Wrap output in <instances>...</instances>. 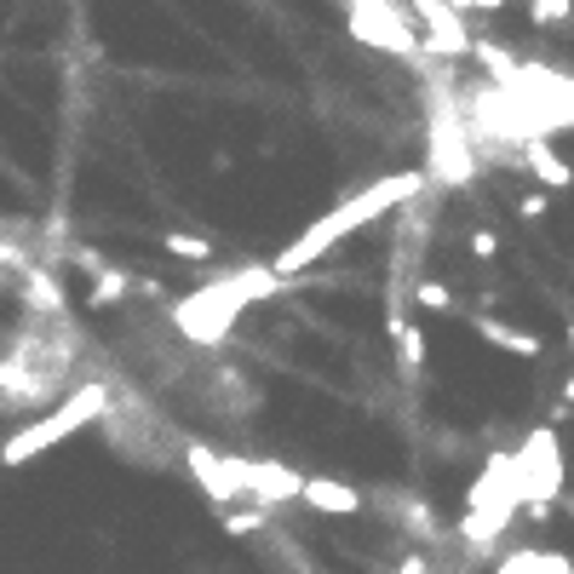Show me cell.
Segmentation results:
<instances>
[{"label": "cell", "mask_w": 574, "mask_h": 574, "mask_svg": "<svg viewBox=\"0 0 574 574\" xmlns=\"http://www.w3.org/2000/svg\"><path fill=\"white\" fill-rule=\"evenodd\" d=\"M396 345H402V367H409V374H420V367H425V328L414 322H396Z\"/></svg>", "instance_id": "cell-12"}, {"label": "cell", "mask_w": 574, "mask_h": 574, "mask_svg": "<svg viewBox=\"0 0 574 574\" xmlns=\"http://www.w3.org/2000/svg\"><path fill=\"white\" fill-rule=\"evenodd\" d=\"M264 523H270L264 505H253V512H224V528H230V534H253V528H264Z\"/></svg>", "instance_id": "cell-16"}, {"label": "cell", "mask_w": 574, "mask_h": 574, "mask_svg": "<svg viewBox=\"0 0 574 574\" xmlns=\"http://www.w3.org/2000/svg\"><path fill=\"white\" fill-rule=\"evenodd\" d=\"M184 465H190V477L208 489V500L213 505H235V500H248L242 494V483L230 477V460L224 454H213L208 443H184Z\"/></svg>", "instance_id": "cell-8"}, {"label": "cell", "mask_w": 574, "mask_h": 574, "mask_svg": "<svg viewBox=\"0 0 574 574\" xmlns=\"http://www.w3.org/2000/svg\"><path fill=\"white\" fill-rule=\"evenodd\" d=\"M224 460H230V477L242 483V494L253 505H264V512L293 505L299 494H305V477H299L293 465H282V460H242V454H224Z\"/></svg>", "instance_id": "cell-5"}, {"label": "cell", "mask_w": 574, "mask_h": 574, "mask_svg": "<svg viewBox=\"0 0 574 574\" xmlns=\"http://www.w3.org/2000/svg\"><path fill=\"white\" fill-rule=\"evenodd\" d=\"M528 563V574H574V557L568 552H517Z\"/></svg>", "instance_id": "cell-13"}, {"label": "cell", "mask_w": 574, "mask_h": 574, "mask_svg": "<svg viewBox=\"0 0 574 574\" xmlns=\"http://www.w3.org/2000/svg\"><path fill=\"white\" fill-rule=\"evenodd\" d=\"M523 161H528V173L540 179V190H574V167H568L546 139H528V144H523Z\"/></svg>", "instance_id": "cell-10"}, {"label": "cell", "mask_w": 574, "mask_h": 574, "mask_svg": "<svg viewBox=\"0 0 574 574\" xmlns=\"http://www.w3.org/2000/svg\"><path fill=\"white\" fill-rule=\"evenodd\" d=\"M431 184V173H391V179H380V184H367V190H356L351 201H340L333 213H322L305 235H293V242L276 253V276H299L305 264H316L322 253H333L345 242V235H356L362 224H374V219H385L391 208H402V201H414L420 190Z\"/></svg>", "instance_id": "cell-1"}, {"label": "cell", "mask_w": 574, "mask_h": 574, "mask_svg": "<svg viewBox=\"0 0 574 574\" xmlns=\"http://www.w3.org/2000/svg\"><path fill=\"white\" fill-rule=\"evenodd\" d=\"M414 299H420L425 311H449V305H454V293H449L443 282H420V288H414Z\"/></svg>", "instance_id": "cell-17"}, {"label": "cell", "mask_w": 574, "mask_h": 574, "mask_svg": "<svg viewBox=\"0 0 574 574\" xmlns=\"http://www.w3.org/2000/svg\"><path fill=\"white\" fill-rule=\"evenodd\" d=\"M517 483H523V505L528 517H552L557 500H563V443L552 425H540L523 454H517Z\"/></svg>", "instance_id": "cell-4"}, {"label": "cell", "mask_w": 574, "mask_h": 574, "mask_svg": "<svg viewBox=\"0 0 574 574\" xmlns=\"http://www.w3.org/2000/svg\"><path fill=\"white\" fill-rule=\"evenodd\" d=\"M351 29H356V41L385 47V52H396V58H409V52H420V47H425V41L414 36V29L396 18L391 0H351Z\"/></svg>", "instance_id": "cell-6"}, {"label": "cell", "mask_w": 574, "mask_h": 574, "mask_svg": "<svg viewBox=\"0 0 574 574\" xmlns=\"http://www.w3.org/2000/svg\"><path fill=\"white\" fill-rule=\"evenodd\" d=\"M568 345H574V316H568Z\"/></svg>", "instance_id": "cell-22"}, {"label": "cell", "mask_w": 574, "mask_h": 574, "mask_svg": "<svg viewBox=\"0 0 574 574\" xmlns=\"http://www.w3.org/2000/svg\"><path fill=\"white\" fill-rule=\"evenodd\" d=\"M311 505V512H322V517H351V512H362V494L351 489V483H333V477H305V494H299Z\"/></svg>", "instance_id": "cell-9"}, {"label": "cell", "mask_w": 574, "mask_h": 574, "mask_svg": "<svg viewBox=\"0 0 574 574\" xmlns=\"http://www.w3.org/2000/svg\"><path fill=\"white\" fill-rule=\"evenodd\" d=\"M471 248H477V259H494V235L477 230V235H471Z\"/></svg>", "instance_id": "cell-20"}, {"label": "cell", "mask_w": 574, "mask_h": 574, "mask_svg": "<svg viewBox=\"0 0 574 574\" xmlns=\"http://www.w3.org/2000/svg\"><path fill=\"white\" fill-rule=\"evenodd\" d=\"M282 282H288V276H276V270H242V276H219V282H208L201 293H190L173 316H179V328H184V340L219 345L224 333H230V322L242 316L248 305H259V299H270Z\"/></svg>", "instance_id": "cell-2"}, {"label": "cell", "mask_w": 574, "mask_h": 574, "mask_svg": "<svg viewBox=\"0 0 574 574\" xmlns=\"http://www.w3.org/2000/svg\"><path fill=\"white\" fill-rule=\"evenodd\" d=\"M546 213V190H534V195H523V219H540Z\"/></svg>", "instance_id": "cell-19"}, {"label": "cell", "mask_w": 574, "mask_h": 574, "mask_svg": "<svg viewBox=\"0 0 574 574\" xmlns=\"http://www.w3.org/2000/svg\"><path fill=\"white\" fill-rule=\"evenodd\" d=\"M534 23H568L574 18V0H528Z\"/></svg>", "instance_id": "cell-15"}, {"label": "cell", "mask_w": 574, "mask_h": 574, "mask_svg": "<svg viewBox=\"0 0 574 574\" xmlns=\"http://www.w3.org/2000/svg\"><path fill=\"white\" fill-rule=\"evenodd\" d=\"M431 173L443 179V184H471V179H477V161H471L465 127L436 121V139H431Z\"/></svg>", "instance_id": "cell-7"}, {"label": "cell", "mask_w": 574, "mask_h": 574, "mask_svg": "<svg viewBox=\"0 0 574 574\" xmlns=\"http://www.w3.org/2000/svg\"><path fill=\"white\" fill-rule=\"evenodd\" d=\"M568 517H574V500H568Z\"/></svg>", "instance_id": "cell-23"}, {"label": "cell", "mask_w": 574, "mask_h": 574, "mask_svg": "<svg viewBox=\"0 0 574 574\" xmlns=\"http://www.w3.org/2000/svg\"><path fill=\"white\" fill-rule=\"evenodd\" d=\"M563 409H574V374L563 380Z\"/></svg>", "instance_id": "cell-21"}, {"label": "cell", "mask_w": 574, "mask_h": 574, "mask_svg": "<svg viewBox=\"0 0 574 574\" xmlns=\"http://www.w3.org/2000/svg\"><path fill=\"white\" fill-rule=\"evenodd\" d=\"M471 328H477V340H489L494 351L540 356V340H534V333H517V328H505V322H494V316H471Z\"/></svg>", "instance_id": "cell-11"}, {"label": "cell", "mask_w": 574, "mask_h": 574, "mask_svg": "<svg viewBox=\"0 0 574 574\" xmlns=\"http://www.w3.org/2000/svg\"><path fill=\"white\" fill-rule=\"evenodd\" d=\"M161 248H167V253H179V259H208V253H213L208 242H201V235H179V230H173V235H161Z\"/></svg>", "instance_id": "cell-14"}, {"label": "cell", "mask_w": 574, "mask_h": 574, "mask_svg": "<svg viewBox=\"0 0 574 574\" xmlns=\"http://www.w3.org/2000/svg\"><path fill=\"white\" fill-rule=\"evenodd\" d=\"M92 270H98V264H92ZM127 288H132V282L121 276V270H98V293H92V299H121Z\"/></svg>", "instance_id": "cell-18"}, {"label": "cell", "mask_w": 574, "mask_h": 574, "mask_svg": "<svg viewBox=\"0 0 574 574\" xmlns=\"http://www.w3.org/2000/svg\"><path fill=\"white\" fill-rule=\"evenodd\" d=\"M104 414H110V385L92 380V385H81L70 402H58L52 414H41V420H29L23 431H12L7 443H0V465H29V460H41L47 449L63 443V436H75L81 425L104 420Z\"/></svg>", "instance_id": "cell-3"}]
</instances>
